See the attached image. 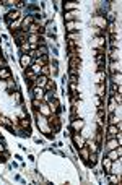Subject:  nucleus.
I'll return each mask as SVG.
<instances>
[{
	"label": "nucleus",
	"mask_w": 122,
	"mask_h": 185,
	"mask_svg": "<svg viewBox=\"0 0 122 185\" xmlns=\"http://www.w3.org/2000/svg\"><path fill=\"white\" fill-rule=\"evenodd\" d=\"M47 125L52 128V132H59V130H60V125H62L59 115L57 114H51V115H49V117H47Z\"/></svg>",
	"instance_id": "obj_1"
},
{
	"label": "nucleus",
	"mask_w": 122,
	"mask_h": 185,
	"mask_svg": "<svg viewBox=\"0 0 122 185\" xmlns=\"http://www.w3.org/2000/svg\"><path fill=\"white\" fill-rule=\"evenodd\" d=\"M13 39H15L16 44H23V42H26V39H28V33L23 31V29H18V31L13 33Z\"/></svg>",
	"instance_id": "obj_2"
},
{
	"label": "nucleus",
	"mask_w": 122,
	"mask_h": 185,
	"mask_svg": "<svg viewBox=\"0 0 122 185\" xmlns=\"http://www.w3.org/2000/svg\"><path fill=\"white\" fill-rule=\"evenodd\" d=\"M49 109H51V112L52 114H57L59 111H60V102L57 101V98H54V99H49Z\"/></svg>",
	"instance_id": "obj_3"
},
{
	"label": "nucleus",
	"mask_w": 122,
	"mask_h": 185,
	"mask_svg": "<svg viewBox=\"0 0 122 185\" xmlns=\"http://www.w3.org/2000/svg\"><path fill=\"white\" fill-rule=\"evenodd\" d=\"M33 62H34V60L29 57V54H28V55H26V54H23L21 59H20V63H21V67H23V68H29Z\"/></svg>",
	"instance_id": "obj_4"
},
{
	"label": "nucleus",
	"mask_w": 122,
	"mask_h": 185,
	"mask_svg": "<svg viewBox=\"0 0 122 185\" xmlns=\"http://www.w3.org/2000/svg\"><path fill=\"white\" fill-rule=\"evenodd\" d=\"M83 125H85V122H83L82 119H73V120H72V130H73V132H78V130H82Z\"/></svg>",
	"instance_id": "obj_5"
},
{
	"label": "nucleus",
	"mask_w": 122,
	"mask_h": 185,
	"mask_svg": "<svg viewBox=\"0 0 122 185\" xmlns=\"http://www.w3.org/2000/svg\"><path fill=\"white\" fill-rule=\"evenodd\" d=\"M16 20H20V12L18 10H10L8 15H7V21H16Z\"/></svg>",
	"instance_id": "obj_6"
},
{
	"label": "nucleus",
	"mask_w": 122,
	"mask_h": 185,
	"mask_svg": "<svg viewBox=\"0 0 122 185\" xmlns=\"http://www.w3.org/2000/svg\"><path fill=\"white\" fill-rule=\"evenodd\" d=\"M47 81H49L47 76H44V75H37V76H36V86L37 88H44Z\"/></svg>",
	"instance_id": "obj_7"
},
{
	"label": "nucleus",
	"mask_w": 122,
	"mask_h": 185,
	"mask_svg": "<svg viewBox=\"0 0 122 185\" xmlns=\"http://www.w3.org/2000/svg\"><path fill=\"white\" fill-rule=\"evenodd\" d=\"M119 145H121L119 140H116V138H109V140H107V143H106V148H107V151H109V149H116Z\"/></svg>",
	"instance_id": "obj_8"
},
{
	"label": "nucleus",
	"mask_w": 122,
	"mask_h": 185,
	"mask_svg": "<svg viewBox=\"0 0 122 185\" xmlns=\"http://www.w3.org/2000/svg\"><path fill=\"white\" fill-rule=\"evenodd\" d=\"M34 92V99H39V101H43L44 99V88H33V90H31Z\"/></svg>",
	"instance_id": "obj_9"
},
{
	"label": "nucleus",
	"mask_w": 122,
	"mask_h": 185,
	"mask_svg": "<svg viewBox=\"0 0 122 185\" xmlns=\"http://www.w3.org/2000/svg\"><path fill=\"white\" fill-rule=\"evenodd\" d=\"M86 145H88V149L91 153H98V151H99V145H98L95 140H88V141H86Z\"/></svg>",
	"instance_id": "obj_10"
},
{
	"label": "nucleus",
	"mask_w": 122,
	"mask_h": 185,
	"mask_svg": "<svg viewBox=\"0 0 122 185\" xmlns=\"http://www.w3.org/2000/svg\"><path fill=\"white\" fill-rule=\"evenodd\" d=\"M104 46H106L104 37L103 36H96L95 37V47H96V49H101V47H104Z\"/></svg>",
	"instance_id": "obj_11"
},
{
	"label": "nucleus",
	"mask_w": 122,
	"mask_h": 185,
	"mask_svg": "<svg viewBox=\"0 0 122 185\" xmlns=\"http://www.w3.org/2000/svg\"><path fill=\"white\" fill-rule=\"evenodd\" d=\"M93 25H98V29H104L107 23H106V20H104V18H95V20H93Z\"/></svg>",
	"instance_id": "obj_12"
},
{
	"label": "nucleus",
	"mask_w": 122,
	"mask_h": 185,
	"mask_svg": "<svg viewBox=\"0 0 122 185\" xmlns=\"http://www.w3.org/2000/svg\"><path fill=\"white\" fill-rule=\"evenodd\" d=\"M21 23H23V18H20V20H16V21H12L10 23V29L15 33V31H18V29H21L20 26H21Z\"/></svg>",
	"instance_id": "obj_13"
},
{
	"label": "nucleus",
	"mask_w": 122,
	"mask_h": 185,
	"mask_svg": "<svg viewBox=\"0 0 122 185\" xmlns=\"http://www.w3.org/2000/svg\"><path fill=\"white\" fill-rule=\"evenodd\" d=\"M109 55H111V60L112 62H119L121 60V50L119 49H112Z\"/></svg>",
	"instance_id": "obj_14"
},
{
	"label": "nucleus",
	"mask_w": 122,
	"mask_h": 185,
	"mask_svg": "<svg viewBox=\"0 0 122 185\" xmlns=\"http://www.w3.org/2000/svg\"><path fill=\"white\" fill-rule=\"evenodd\" d=\"M80 156H82V159H83V161L88 159V156H90V149H88V146L83 145L82 148H80Z\"/></svg>",
	"instance_id": "obj_15"
},
{
	"label": "nucleus",
	"mask_w": 122,
	"mask_h": 185,
	"mask_svg": "<svg viewBox=\"0 0 122 185\" xmlns=\"http://www.w3.org/2000/svg\"><path fill=\"white\" fill-rule=\"evenodd\" d=\"M76 15H78V12H75V10H73V12H65V15H64V20L68 23L70 20H75V18H76Z\"/></svg>",
	"instance_id": "obj_16"
},
{
	"label": "nucleus",
	"mask_w": 122,
	"mask_h": 185,
	"mask_svg": "<svg viewBox=\"0 0 122 185\" xmlns=\"http://www.w3.org/2000/svg\"><path fill=\"white\" fill-rule=\"evenodd\" d=\"M10 75H12V73H10V70H8V68H5V67H3V68H0V80H8V78H10Z\"/></svg>",
	"instance_id": "obj_17"
},
{
	"label": "nucleus",
	"mask_w": 122,
	"mask_h": 185,
	"mask_svg": "<svg viewBox=\"0 0 122 185\" xmlns=\"http://www.w3.org/2000/svg\"><path fill=\"white\" fill-rule=\"evenodd\" d=\"M103 167L106 169V172H111V170H112V161H111L109 157H106V159L103 161Z\"/></svg>",
	"instance_id": "obj_18"
},
{
	"label": "nucleus",
	"mask_w": 122,
	"mask_h": 185,
	"mask_svg": "<svg viewBox=\"0 0 122 185\" xmlns=\"http://www.w3.org/2000/svg\"><path fill=\"white\" fill-rule=\"evenodd\" d=\"M107 122H109V125H117V123L121 122V119L117 117V114H111L109 119H107Z\"/></svg>",
	"instance_id": "obj_19"
},
{
	"label": "nucleus",
	"mask_w": 122,
	"mask_h": 185,
	"mask_svg": "<svg viewBox=\"0 0 122 185\" xmlns=\"http://www.w3.org/2000/svg\"><path fill=\"white\" fill-rule=\"evenodd\" d=\"M72 138H73V141H75L76 145H78V148H82V146H83V140H82V136H80L78 133H73Z\"/></svg>",
	"instance_id": "obj_20"
},
{
	"label": "nucleus",
	"mask_w": 122,
	"mask_h": 185,
	"mask_svg": "<svg viewBox=\"0 0 122 185\" xmlns=\"http://www.w3.org/2000/svg\"><path fill=\"white\" fill-rule=\"evenodd\" d=\"M75 8H78V3H76V2H68V3H65V10H67V12H73Z\"/></svg>",
	"instance_id": "obj_21"
},
{
	"label": "nucleus",
	"mask_w": 122,
	"mask_h": 185,
	"mask_svg": "<svg viewBox=\"0 0 122 185\" xmlns=\"http://www.w3.org/2000/svg\"><path fill=\"white\" fill-rule=\"evenodd\" d=\"M107 157H109L111 161H116V159H119V153H117L116 149H109V153H107Z\"/></svg>",
	"instance_id": "obj_22"
},
{
	"label": "nucleus",
	"mask_w": 122,
	"mask_h": 185,
	"mask_svg": "<svg viewBox=\"0 0 122 185\" xmlns=\"http://www.w3.org/2000/svg\"><path fill=\"white\" fill-rule=\"evenodd\" d=\"M39 111L43 112L44 115H51V109H49V106H47L44 101H43V104H41V109H39Z\"/></svg>",
	"instance_id": "obj_23"
},
{
	"label": "nucleus",
	"mask_w": 122,
	"mask_h": 185,
	"mask_svg": "<svg viewBox=\"0 0 122 185\" xmlns=\"http://www.w3.org/2000/svg\"><path fill=\"white\" fill-rule=\"evenodd\" d=\"M111 70H112V73H121V63L119 62H112L111 63Z\"/></svg>",
	"instance_id": "obj_24"
},
{
	"label": "nucleus",
	"mask_w": 122,
	"mask_h": 185,
	"mask_svg": "<svg viewBox=\"0 0 122 185\" xmlns=\"http://www.w3.org/2000/svg\"><path fill=\"white\" fill-rule=\"evenodd\" d=\"M98 96H99V98H104V96H106V86H104L103 83L98 84Z\"/></svg>",
	"instance_id": "obj_25"
},
{
	"label": "nucleus",
	"mask_w": 122,
	"mask_h": 185,
	"mask_svg": "<svg viewBox=\"0 0 122 185\" xmlns=\"http://www.w3.org/2000/svg\"><path fill=\"white\" fill-rule=\"evenodd\" d=\"M41 104H43V101H39V99H33V109L36 111V114H39Z\"/></svg>",
	"instance_id": "obj_26"
},
{
	"label": "nucleus",
	"mask_w": 122,
	"mask_h": 185,
	"mask_svg": "<svg viewBox=\"0 0 122 185\" xmlns=\"http://www.w3.org/2000/svg\"><path fill=\"white\" fill-rule=\"evenodd\" d=\"M0 125H3V127H8V128H12V123H10V120L7 117H3L2 114H0Z\"/></svg>",
	"instance_id": "obj_27"
},
{
	"label": "nucleus",
	"mask_w": 122,
	"mask_h": 185,
	"mask_svg": "<svg viewBox=\"0 0 122 185\" xmlns=\"http://www.w3.org/2000/svg\"><path fill=\"white\" fill-rule=\"evenodd\" d=\"M36 52H37V55H47V47L46 46H37V50H36Z\"/></svg>",
	"instance_id": "obj_28"
},
{
	"label": "nucleus",
	"mask_w": 122,
	"mask_h": 185,
	"mask_svg": "<svg viewBox=\"0 0 122 185\" xmlns=\"http://www.w3.org/2000/svg\"><path fill=\"white\" fill-rule=\"evenodd\" d=\"M28 33H31V34H37L39 33V26L36 25V23H33V25L28 28Z\"/></svg>",
	"instance_id": "obj_29"
},
{
	"label": "nucleus",
	"mask_w": 122,
	"mask_h": 185,
	"mask_svg": "<svg viewBox=\"0 0 122 185\" xmlns=\"http://www.w3.org/2000/svg\"><path fill=\"white\" fill-rule=\"evenodd\" d=\"M103 117H104V111H103V109H98V114H96V122L99 123V125L103 123Z\"/></svg>",
	"instance_id": "obj_30"
},
{
	"label": "nucleus",
	"mask_w": 122,
	"mask_h": 185,
	"mask_svg": "<svg viewBox=\"0 0 122 185\" xmlns=\"http://www.w3.org/2000/svg\"><path fill=\"white\" fill-rule=\"evenodd\" d=\"M21 127L23 128H26V133H29L31 132V128H29V120H28V119H21Z\"/></svg>",
	"instance_id": "obj_31"
},
{
	"label": "nucleus",
	"mask_w": 122,
	"mask_h": 185,
	"mask_svg": "<svg viewBox=\"0 0 122 185\" xmlns=\"http://www.w3.org/2000/svg\"><path fill=\"white\" fill-rule=\"evenodd\" d=\"M112 81H114V84H117V86H121V73H114L112 75Z\"/></svg>",
	"instance_id": "obj_32"
},
{
	"label": "nucleus",
	"mask_w": 122,
	"mask_h": 185,
	"mask_svg": "<svg viewBox=\"0 0 122 185\" xmlns=\"http://www.w3.org/2000/svg\"><path fill=\"white\" fill-rule=\"evenodd\" d=\"M29 42H28V41H26V42H23V44H20V50H21V52H28V50H29Z\"/></svg>",
	"instance_id": "obj_33"
},
{
	"label": "nucleus",
	"mask_w": 122,
	"mask_h": 185,
	"mask_svg": "<svg viewBox=\"0 0 122 185\" xmlns=\"http://www.w3.org/2000/svg\"><path fill=\"white\" fill-rule=\"evenodd\" d=\"M67 26H68V33H72V31H75V29H78V25H76V23H72V21H68L67 23Z\"/></svg>",
	"instance_id": "obj_34"
},
{
	"label": "nucleus",
	"mask_w": 122,
	"mask_h": 185,
	"mask_svg": "<svg viewBox=\"0 0 122 185\" xmlns=\"http://www.w3.org/2000/svg\"><path fill=\"white\" fill-rule=\"evenodd\" d=\"M68 41H78L80 39V34L78 33H68Z\"/></svg>",
	"instance_id": "obj_35"
},
{
	"label": "nucleus",
	"mask_w": 122,
	"mask_h": 185,
	"mask_svg": "<svg viewBox=\"0 0 122 185\" xmlns=\"http://www.w3.org/2000/svg\"><path fill=\"white\" fill-rule=\"evenodd\" d=\"M117 106H119V104H116V101H114V99L111 98V101H109V112H114Z\"/></svg>",
	"instance_id": "obj_36"
},
{
	"label": "nucleus",
	"mask_w": 122,
	"mask_h": 185,
	"mask_svg": "<svg viewBox=\"0 0 122 185\" xmlns=\"http://www.w3.org/2000/svg\"><path fill=\"white\" fill-rule=\"evenodd\" d=\"M107 31H109V34H111V36H112V34H116V31H117L116 25H114V23H111V25H107Z\"/></svg>",
	"instance_id": "obj_37"
},
{
	"label": "nucleus",
	"mask_w": 122,
	"mask_h": 185,
	"mask_svg": "<svg viewBox=\"0 0 122 185\" xmlns=\"http://www.w3.org/2000/svg\"><path fill=\"white\" fill-rule=\"evenodd\" d=\"M41 73H43L44 76H47V75L51 73V68H49V65H44V67H41Z\"/></svg>",
	"instance_id": "obj_38"
},
{
	"label": "nucleus",
	"mask_w": 122,
	"mask_h": 185,
	"mask_svg": "<svg viewBox=\"0 0 122 185\" xmlns=\"http://www.w3.org/2000/svg\"><path fill=\"white\" fill-rule=\"evenodd\" d=\"M51 90H55V83L49 80L47 83H46V91H51Z\"/></svg>",
	"instance_id": "obj_39"
},
{
	"label": "nucleus",
	"mask_w": 122,
	"mask_h": 185,
	"mask_svg": "<svg viewBox=\"0 0 122 185\" xmlns=\"http://www.w3.org/2000/svg\"><path fill=\"white\" fill-rule=\"evenodd\" d=\"M112 99L117 102V104L121 106V101H122V96H121V92H114V96H112Z\"/></svg>",
	"instance_id": "obj_40"
},
{
	"label": "nucleus",
	"mask_w": 122,
	"mask_h": 185,
	"mask_svg": "<svg viewBox=\"0 0 122 185\" xmlns=\"http://www.w3.org/2000/svg\"><path fill=\"white\" fill-rule=\"evenodd\" d=\"M7 159H8V153H7V151L0 153V162H5Z\"/></svg>",
	"instance_id": "obj_41"
},
{
	"label": "nucleus",
	"mask_w": 122,
	"mask_h": 185,
	"mask_svg": "<svg viewBox=\"0 0 122 185\" xmlns=\"http://www.w3.org/2000/svg\"><path fill=\"white\" fill-rule=\"evenodd\" d=\"M95 102H96L98 109H103V102H101V98H99V96H96V98H95Z\"/></svg>",
	"instance_id": "obj_42"
},
{
	"label": "nucleus",
	"mask_w": 122,
	"mask_h": 185,
	"mask_svg": "<svg viewBox=\"0 0 122 185\" xmlns=\"http://www.w3.org/2000/svg\"><path fill=\"white\" fill-rule=\"evenodd\" d=\"M15 99L18 102H21V94H20V92H15Z\"/></svg>",
	"instance_id": "obj_43"
},
{
	"label": "nucleus",
	"mask_w": 122,
	"mask_h": 185,
	"mask_svg": "<svg viewBox=\"0 0 122 185\" xmlns=\"http://www.w3.org/2000/svg\"><path fill=\"white\" fill-rule=\"evenodd\" d=\"M3 67H5V62H3V59L0 57V68H3Z\"/></svg>",
	"instance_id": "obj_44"
},
{
	"label": "nucleus",
	"mask_w": 122,
	"mask_h": 185,
	"mask_svg": "<svg viewBox=\"0 0 122 185\" xmlns=\"http://www.w3.org/2000/svg\"><path fill=\"white\" fill-rule=\"evenodd\" d=\"M5 151V148H3V145H0V153H3Z\"/></svg>",
	"instance_id": "obj_45"
}]
</instances>
